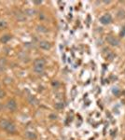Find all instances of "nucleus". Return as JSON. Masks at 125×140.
I'll use <instances>...</instances> for the list:
<instances>
[{
    "label": "nucleus",
    "instance_id": "f257e3e1",
    "mask_svg": "<svg viewBox=\"0 0 125 140\" xmlns=\"http://www.w3.org/2000/svg\"><path fill=\"white\" fill-rule=\"evenodd\" d=\"M46 66V61L43 58H37L34 61V71L36 74H42Z\"/></svg>",
    "mask_w": 125,
    "mask_h": 140
},
{
    "label": "nucleus",
    "instance_id": "f03ea898",
    "mask_svg": "<svg viewBox=\"0 0 125 140\" xmlns=\"http://www.w3.org/2000/svg\"><path fill=\"white\" fill-rule=\"evenodd\" d=\"M106 40H107V42L109 44V45H111V46H113V47H118L119 44H120V41H119V38H117V37H115L114 36L112 35H108L106 38Z\"/></svg>",
    "mask_w": 125,
    "mask_h": 140
},
{
    "label": "nucleus",
    "instance_id": "7ed1b4c3",
    "mask_svg": "<svg viewBox=\"0 0 125 140\" xmlns=\"http://www.w3.org/2000/svg\"><path fill=\"white\" fill-rule=\"evenodd\" d=\"M100 23L104 25H109V24H111V23H112V17H111V15H110L109 13H107V14L103 15L101 18H100Z\"/></svg>",
    "mask_w": 125,
    "mask_h": 140
},
{
    "label": "nucleus",
    "instance_id": "20e7f679",
    "mask_svg": "<svg viewBox=\"0 0 125 140\" xmlns=\"http://www.w3.org/2000/svg\"><path fill=\"white\" fill-rule=\"evenodd\" d=\"M7 108L9 111H15L17 108V103L14 99H10L7 102Z\"/></svg>",
    "mask_w": 125,
    "mask_h": 140
},
{
    "label": "nucleus",
    "instance_id": "39448f33",
    "mask_svg": "<svg viewBox=\"0 0 125 140\" xmlns=\"http://www.w3.org/2000/svg\"><path fill=\"white\" fill-rule=\"evenodd\" d=\"M14 17L15 19L19 21V22H25L26 21V16L24 15V13L21 12L20 10H16V11H14Z\"/></svg>",
    "mask_w": 125,
    "mask_h": 140
},
{
    "label": "nucleus",
    "instance_id": "423d86ee",
    "mask_svg": "<svg viewBox=\"0 0 125 140\" xmlns=\"http://www.w3.org/2000/svg\"><path fill=\"white\" fill-rule=\"evenodd\" d=\"M39 47L40 49H45V50H49V49L51 48V45L49 41H46V40H42L39 42Z\"/></svg>",
    "mask_w": 125,
    "mask_h": 140
},
{
    "label": "nucleus",
    "instance_id": "0eeeda50",
    "mask_svg": "<svg viewBox=\"0 0 125 140\" xmlns=\"http://www.w3.org/2000/svg\"><path fill=\"white\" fill-rule=\"evenodd\" d=\"M18 57L20 60H22L23 62H29V56H28V54L25 52V51H21V52H19L18 54Z\"/></svg>",
    "mask_w": 125,
    "mask_h": 140
},
{
    "label": "nucleus",
    "instance_id": "6e6552de",
    "mask_svg": "<svg viewBox=\"0 0 125 140\" xmlns=\"http://www.w3.org/2000/svg\"><path fill=\"white\" fill-rule=\"evenodd\" d=\"M5 131H7L8 134H14L16 132V126L14 125V123L9 122V124L8 125V127H7V129Z\"/></svg>",
    "mask_w": 125,
    "mask_h": 140
},
{
    "label": "nucleus",
    "instance_id": "1a4fd4ad",
    "mask_svg": "<svg viewBox=\"0 0 125 140\" xmlns=\"http://www.w3.org/2000/svg\"><path fill=\"white\" fill-rule=\"evenodd\" d=\"M24 15L25 16H35L36 14V9H33V8H26V9H24Z\"/></svg>",
    "mask_w": 125,
    "mask_h": 140
},
{
    "label": "nucleus",
    "instance_id": "9d476101",
    "mask_svg": "<svg viewBox=\"0 0 125 140\" xmlns=\"http://www.w3.org/2000/svg\"><path fill=\"white\" fill-rule=\"evenodd\" d=\"M28 102H29V104L32 105V106L38 105V100H37L34 95H29V96H28Z\"/></svg>",
    "mask_w": 125,
    "mask_h": 140
},
{
    "label": "nucleus",
    "instance_id": "9b49d317",
    "mask_svg": "<svg viewBox=\"0 0 125 140\" xmlns=\"http://www.w3.org/2000/svg\"><path fill=\"white\" fill-rule=\"evenodd\" d=\"M7 66V60L5 58H1L0 59V73H2L3 71H5Z\"/></svg>",
    "mask_w": 125,
    "mask_h": 140
},
{
    "label": "nucleus",
    "instance_id": "f8f14e48",
    "mask_svg": "<svg viewBox=\"0 0 125 140\" xmlns=\"http://www.w3.org/2000/svg\"><path fill=\"white\" fill-rule=\"evenodd\" d=\"M25 137L27 138V139H36V134L34 133V132H30V131H27V132H25Z\"/></svg>",
    "mask_w": 125,
    "mask_h": 140
},
{
    "label": "nucleus",
    "instance_id": "ddd939ff",
    "mask_svg": "<svg viewBox=\"0 0 125 140\" xmlns=\"http://www.w3.org/2000/svg\"><path fill=\"white\" fill-rule=\"evenodd\" d=\"M9 122H8V120H1L0 121V128L3 129V130H6L8 125L9 124Z\"/></svg>",
    "mask_w": 125,
    "mask_h": 140
},
{
    "label": "nucleus",
    "instance_id": "4468645a",
    "mask_svg": "<svg viewBox=\"0 0 125 140\" xmlns=\"http://www.w3.org/2000/svg\"><path fill=\"white\" fill-rule=\"evenodd\" d=\"M36 31L38 33H47L48 32V28L45 27L44 25H37L36 26Z\"/></svg>",
    "mask_w": 125,
    "mask_h": 140
},
{
    "label": "nucleus",
    "instance_id": "2eb2a0df",
    "mask_svg": "<svg viewBox=\"0 0 125 140\" xmlns=\"http://www.w3.org/2000/svg\"><path fill=\"white\" fill-rule=\"evenodd\" d=\"M11 39V36L10 35H4L3 37L0 38V41L2 43H8Z\"/></svg>",
    "mask_w": 125,
    "mask_h": 140
},
{
    "label": "nucleus",
    "instance_id": "dca6fc26",
    "mask_svg": "<svg viewBox=\"0 0 125 140\" xmlns=\"http://www.w3.org/2000/svg\"><path fill=\"white\" fill-rule=\"evenodd\" d=\"M54 107L57 110H62L65 107V105H64L63 102H57V103H55V105H54Z\"/></svg>",
    "mask_w": 125,
    "mask_h": 140
},
{
    "label": "nucleus",
    "instance_id": "f3484780",
    "mask_svg": "<svg viewBox=\"0 0 125 140\" xmlns=\"http://www.w3.org/2000/svg\"><path fill=\"white\" fill-rule=\"evenodd\" d=\"M116 57V54L112 52V51H108V53L107 55V60H109V61H113L114 58Z\"/></svg>",
    "mask_w": 125,
    "mask_h": 140
},
{
    "label": "nucleus",
    "instance_id": "a211bd4d",
    "mask_svg": "<svg viewBox=\"0 0 125 140\" xmlns=\"http://www.w3.org/2000/svg\"><path fill=\"white\" fill-rule=\"evenodd\" d=\"M117 16H118V18L119 19H125V10H123V9H120V10H119L118 11V13H117Z\"/></svg>",
    "mask_w": 125,
    "mask_h": 140
},
{
    "label": "nucleus",
    "instance_id": "6ab92c4d",
    "mask_svg": "<svg viewBox=\"0 0 125 140\" xmlns=\"http://www.w3.org/2000/svg\"><path fill=\"white\" fill-rule=\"evenodd\" d=\"M77 95V89H76V87H73V88H72V90H71V97H72V99H75Z\"/></svg>",
    "mask_w": 125,
    "mask_h": 140
},
{
    "label": "nucleus",
    "instance_id": "aec40b11",
    "mask_svg": "<svg viewBox=\"0 0 125 140\" xmlns=\"http://www.w3.org/2000/svg\"><path fill=\"white\" fill-rule=\"evenodd\" d=\"M7 27V23L6 21H0V29H4Z\"/></svg>",
    "mask_w": 125,
    "mask_h": 140
},
{
    "label": "nucleus",
    "instance_id": "412c9836",
    "mask_svg": "<svg viewBox=\"0 0 125 140\" xmlns=\"http://www.w3.org/2000/svg\"><path fill=\"white\" fill-rule=\"evenodd\" d=\"M112 92H113V94L115 95H119V90L118 87H114L113 89H112Z\"/></svg>",
    "mask_w": 125,
    "mask_h": 140
},
{
    "label": "nucleus",
    "instance_id": "4be33fe9",
    "mask_svg": "<svg viewBox=\"0 0 125 140\" xmlns=\"http://www.w3.org/2000/svg\"><path fill=\"white\" fill-rule=\"evenodd\" d=\"M119 37H125V25H124V26H122V29H121L120 33H119Z\"/></svg>",
    "mask_w": 125,
    "mask_h": 140
},
{
    "label": "nucleus",
    "instance_id": "5701e85b",
    "mask_svg": "<svg viewBox=\"0 0 125 140\" xmlns=\"http://www.w3.org/2000/svg\"><path fill=\"white\" fill-rule=\"evenodd\" d=\"M6 96V91L2 89H0V99H3V98Z\"/></svg>",
    "mask_w": 125,
    "mask_h": 140
},
{
    "label": "nucleus",
    "instance_id": "b1692460",
    "mask_svg": "<svg viewBox=\"0 0 125 140\" xmlns=\"http://www.w3.org/2000/svg\"><path fill=\"white\" fill-rule=\"evenodd\" d=\"M49 118H50V120L54 121V120H56V119H57V115H56V114H53V113H51V114H50Z\"/></svg>",
    "mask_w": 125,
    "mask_h": 140
},
{
    "label": "nucleus",
    "instance_id": "393cba45",
    "mask_svg": "<svg viewBox=\"0 0 125 140\" xmlns=\"http://www.w3.org/2000/svg\"><path fill=\"white\" fill-rule=\"evenodd\" d=\"M33 3L35 4V5H40L42 3L41 0H35V1H33Z\"/></svg>",
    "mask_w": 125,
    "mask_h": 140
},
{
    "label": "nucleus",
    "instance_id": "a878e982",
    "mask_svg": "<svg viewBox=\"0 0 125 140\" xmlns=\"http://www.w3.org/2000/svg\"><path fill=\"white\" fill-rule=\"evenodd\" d=\"M52 86H54V87H58L59 86V82H57V81H55V82H52Z\"/></svg>",
    "mask_w": 125,
    "mask_h": 140
},
{
    "label": "nucleus",
    "instance_id": "bb28decb",
    "mask_svg": "<svg viewBox=\"0 0 125 140\" xmlns=\"http://www.w3.org/2000/svg\"><path fill=\"white\" fill-rule=\"evenodd\" d=\"M39 18L41 19V20H43V19H44V15H43V14H40V15H39Z\"/></svg>",
    "mask_w": 125,
    "mask_h": 140
},
{
    "label": "nucleus",
    "instance_id": "cd10ccee",
    "mask_svg": "<svg viewBox=\"0 0 125 140\" xmlns=\"http://www.w3.org/2000/svg\"><path fill=\"white\" fill-rule=\"evenodd\" d=\"M103 2H104L105 4H109V3L111 2V1H103Z\"/></svg>",
    "mask_w": 125,
    "mask_h": 140
},
{
    "label": "nucleus",
    "instance_id": "c85d7f7f",
    "mask_svg": "<svg viewBox=\"0 0 125 140\" xmlns=\"http://www.w3.org/2000/svg\"><path fill=\"white\" fill-rule=\"evenodd\" d=\"M124 140H125V137H124Z\"/></svg>",
    "mask_w": 125,
    "mask_h": 140
}]
</instances>
